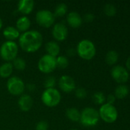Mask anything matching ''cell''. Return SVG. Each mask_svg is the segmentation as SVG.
<instances>
[{
    "label": "cell",
    "mask_w": 130,
    "mask_h": 130,
    "mask_svg": "<svg viewBox=\"0 0 130 130\" xmlns=\"http://www.w3.org/2000/svg\"><path fill=\"white\" fill-rule=\"evenodd\" d=\"M76 53H77V50H75L74 48H69L67 50V54L69 56H75Z\"/></svg>",
    "instance_id": "obj_33"
},
{
    "label": "cell",
    "mask_w": 130,
    "mask_h": 130,
    "mask_svg": "<svg viewBox=\"0 0 130 130\" xmlns=\"http://www.w3.org/2000/svg\"><path fill=\"white\" fill-rule=\"evenodd\" d=\"M45 50L48 55L57 57L60 53V46L55 41H49L45 44Z\"/></svg>",
    "instance_id": "obj_18"
},
{
    "label": "cell",
    "mask_w": 130,
    "mask_h": 130,
    "mask_svg": "<svg viewBox=\"0 0 130 130\" xmlns=\"http://www.w3.org/2000/svg\"><path fill=\"white\" fill-rule=\"evenodd\" d=\"M68 30L67 27L62 23H57L54 25L52 35L57 41H63L67 37Z\"/></svg>",
    "instance_id": "obj_12"
},
{
    "label": "cell",
    "mask_w": 130,
    "mask_h": 130,
    "mask_svg": "<svg viewBox=\"0 0 130 130\" xmlns=\"http://www.w3.org/2000/svg\"><path fill=\"white\" fill-rule=\"evenodd\" d=\"M92 99H93V101L96 104L103 105V104H104V103L106 101V96L104 95V94L103 92L97 91V92L93 94Z\"/></svg>",
    "instance_id": "obj_24"
},
{
    "label": "cell",
    "mask_w": 130,
    "mask_h": 130,
    "mask_svg": "<svg viewBox=\"0 0 130 130\" xmlns=\"http://www.w3.org/2000/svg\"><path fill=\"white\" fill-rule=\"evenodd\" d=\"M106 62L110 66L115 65L119 59V54L115 50H110L109 51L106 55Z\"/></svg>",
    "instance_id": "obj_22"
},
{
    "label": "cell",
    "mask_w": 130,
    "mask_h": 130,
    "mask_svg": "<svg viewBox=\"0 0 130 130\" xmlns=\"http://www.w3.org/2000/svg\"><path fill=\"white\" fill-rule=\"evenodd\" d=\"M56 63L57 67L60 69H66L69 65V61L65 56H58L56 57Z\"/></svg>",
    "instance_id": "obj_25"
},
{
    "label": "cell",
    "mask_w": 130,
    "mask_h": 130,
    "mask_svg": "<svg viewBox=\"0 0 130 130\" xmlns=\"http://www.w3.org/2000/svg\"><path fill=\"white\" fill-rule=\"evenodd\" d=\"M66 117L72 122H79L80 120V112L75 107H70L67 109Z\"/></svg>",
    "instance_id": "obj_21"
},
{
    "label": "cell",
    "mask_w": 130,
    "mask_h": 130,
    "mask_svg": "<svg viewBox=\"0 0 130 130\" xmlns=\"http://www.w3.org/2000/svg\"><path fill=\"white\" fill-rule=\"evenodd\" d=\"M19 108L24 111L28 112L31 110V108L33 106V100L31 97L28 94H22L18 101Z\"/></svg>",
    "instance_id": "obj_14"
},
{
    "label": "cell",
    "mask_w": 130,
    "mask_h": 130,
    "mask_svg": "<svg viewBox=\"0 0 130 130\" xmlns=\"http://www.w3.org/2000/svg\"><path fill=\"white\" fill-rule=\"evenodd\" d=\"M126 69H127L128 70H130V56L128 58V59L126 60Z\"/></svg>",
    "instance_id": "obj_35"
},
{
    "label": "cell",
    "mask_w": 130,
    "mask_h": 130,
    "mask_svg": "<svg viewBox=\"0 0 130 130\" xmlns=\"http://www.w3.org/2000/svg\"><path fill=\"white\" fill-rule=\"evenodd\" d=\"M100 120L99 112L93 107H86L80 113L81 124L86 127L96 126Z\"/></svg>",
    "instance_id": "obj_3"
},
{
    "label": "cell",
    "mask_w": 130,
    "mask_h": 130,
    "mask_svg": "<svg viewBox=\"0 0 130 130\" xmlns=\"http://www.w3.org/2000/svg\"><path fill=\"white\" fill-rule=\"evenodd\" d=\"M18 52V46L14 41L7 40L4 42L0 47V56L3 60L7 61V62L13 61L16 58Z\"/></svg>",
    "instance_id": "obj_4"
},
{
    "label": "cell",
    "mask_w": 130,
    "mask_h": 130,
    "mask_svg": "<svg viewBox=\"0 0 130 130\" xmlns=\"http://www.w3.org/2000/svg\"><path fill=\"white\" fill-rule=\"evenodd\" d=\"M35 19L37 23L43 27H51L55 21V16L54 13L47 9H42L37 12Z\"/></svg>",
    "instance_id": "obj_7"
},
{
    "label": "cell",
    "mask_w": 130,
    "mask_h": 130,
    "mask_svg": "<svg viewBox=\"0 0 130 130\" xmlns=\"http://www.w3.org/2000/svg\"><path fill=\"white\" fill-rule=\"evenodd\" d=\"M60 89L64 93H70L76 88V82L74 79L69 75H63L58 82Z\"/></svg>",
    "instance_id": "obj_11"
},
{
    "label": "cell",
    "mask_w": 130,
    "mask_h": 130,
    "mask_svg": "<svg viewBox=\"0 0 130 130\" xmlns=\"http://www.w3.org/2000/svg\"><path fill=\"white\" fill-rule=\"evenodd\" d=\"M34 7V2L33 0H21L18 4V10L21 14L26 15L30 14Z\"/></svg>",
    "instance_id": "obj_15"
},
{
    "label": "cell",
    "mask_w": 130,
    "mask_h": 130,
    "mask_svg": "<svg viewBox=\"0 0 130 130\" xmlns=\"http://www.w3.org/2000/svg\"><path fill=\"white\" fill-rule=\"evenodd\" d=\"M116 97L114 96V94H109L107 97H106V101H107V103L109 104H112L113 105L114 102L116 101Z\"/></svg>",
    "instance_id": "obj_31"
},
{
    "label": "cell",
    "mask_w": 130,
    "mask_h": 130,
    "mask_svg": "<svg viewBox=\"0 0 130 130\" xmlns=\"http://www.w3.org/2000/svg\"><path fill=\"white\" fill-rule=\"evenodd\" d=\"M38 69L43 73H51L54 72L57 68L56 58L48 54L44 55L38 61Z\"/></svg>",
    "instance_id": "obj_8"
},
{
    "label": "cell",
    "mask_w": 130,
    "mask_h": 130,
    "mask_svg": "<svg viewBox=\"0 0 130 130\" xmlns=\"http://www.w3.org/2000/svg\"><path fill=\"white\" fill-rule=\"evenodd\" d=\"M13 67H15L17 70L19 71H22L25 69L26 67V62L25 60L22 58H15L13 60V64H12Z\"/></svg>",
    "instance_id": "obj_27"
},
{
    "label": "cell",
    "mask_w": 130,
    "mask_h": 130,
    "mask_svg": "<svg viewBox=\"0 0 130 130\" xmlns=\"http://www.w3.org/2000/svg\"><path fill=\"white\" fill-rule=\"evenodd\" d=\"M31 27V21L26 16H22L19 18L16 21V29L19 32H26Z\"/></svg>",
    "instance_id": "obj_16"
},
{
    "label": "cell",
    "mask_w": 130,
    "mask_h": 130,
    "mask_svg": "<svg viewBox=\"0 0 130 130\" xmlns=\"http://www.w3.org/2000/svg\"><path fill=\"white\" fill-rule=\"evenodd\" d=\"M76 50L78 56L85 60H90L96 55L95 45L90 40H82L80 41Z\"/></svg>",
    "instance_id": "obj_2"
},
{
    "label": "cell",
    "mask_w": 130,
    "mask_h": 130,
    "mask_svg": "<svg viewBox=\"0 0 130 130\" xmlns=\"http://www.w3.org/2000/svg\"><path fill=\"white\" fill-rule=\"evenodd\" d=\"M67 5L65 3H60L58 4L55 9H54V15L56 17H62L64 15L66 14V13L67 12Z\"/></svg>",
    "instance_id": "obj_23"
},
{
    "label": "cell",
    "mask_w": 130,
    "mask_h": 130,
    "mask_svg": "<svg viewBox=\"0 0 130 130\" xmlns=\"http://www.w3.org/2000/svg\"><path fill=\"white\" fill-rule=\"evenodd\" d=\"M25 88L24 82L17 76L11 77L7 82V89L8 92L15 96L21 95Z\"/></svg>",
    "instance_id": "obj_9"
},
{
    "label": "cell",
    "mask_w": 130,
    "mask_h": 130,
    "mask_svg": "<svg viewBox=\"0 0 130 130\" xmlns=\"http://www.w3.org/2000/svg\"><path fill=\"white\" fill-rule=\"evenodd\" d=\"M129 88L125 85H118L114 91V96L117 99H124L129 94Z\"/></svg>",
    "instance_id": "obj_19"
},
{
    "label": "cell",
    "mask_w": 130,
    "mask_h": 130,
    "mask_svg": "<svg viewBox=\"0 0 130 130\" xmlns=\"http://www.w3.org/2000/svg\"><path fill=\"white\" fill-rule=\"evenodd\" d=\"M61 100V93L56 88L45 89L41 94L42 103L49 107H54L57 106Z\"/></svg>",
    "instance_id": "obj_5"
},
{
    "label": "cell",
    "mask_w": 130,
    "mask_h": 130,
    "mask_svg": "<svg viewBox=\"0 0 130 130\" xmlns=\"http://www.w3.org/2000/svg\"><path fill=\"white\" fill-rule=\"evenodd\" d=\"M13 72V66L11 62H5L0 66V77L3 78H8Z\"/></svg>",
    "instance_id": "obj_20"
},
{
    "label": "cell",
    "mask_w": 130,
    "mask_h": 130,
    "mask_svg": "<svg viewBox=\"0 0 130 130\" xmlns=\"http://www.w3.org/2000/svg\"><path fill=\"white\" fill-rule=\"evenodd\" d=\"M55 83H56L55 78L53 77V76H50V77H48L46 78V80L44 82V87H45L46 89L54 88V87L55 85Z\"/></svg>",
    "instance_id": "obj_28"
},
{
    "label": "cell",
    "mask_w": 130,
    "mask_h": 130,
    "mask_svg": "<svg viewBox=\"0 0 130 130\" xmlns=\"http://www.w3.org/2000/svg\"><path fill=\"white\" fill-rule=\"evenodd\" d=\"M111 76L117 83L124 84L128 82L129 74L125 67L122 66H115L111 69Z\"/></svg>",
    "instance_id": "obj_10"
},
{
    "label": "cell",
    "mask_w": 130,
    "mask_h": 130,
    "mask_svg": "<svg viewBox=\"0 0 130 130\" xmlns=\"http://www.w3.org/2000/svg\"><path fill=\"white\" fill-rule=\"evenodd\" d=\"M27 88L29 91H34L35 90V85L34 84H28Z\"/></svg>",
    "instance_id": "obj_34"
},
{
    "label": "cell",
    "mask_w": 130,
    "mask_h": 130,
    "mask_svg": "<svg viewBox=\"0 0 130 130\" xmlns=\"http://www.w3.org/2000/svg\"><path fill=\"white\" fill-rule=\"evenodd\" d=\"M75 95L78 99H84L87 95V90L84 88H79L75 90Z\"/></svg>",
    "instance_id": "obj_29"
},
{
    "label": "cell",
    "mask_w": 130,
    "mask_h": 130,
    "mask_svg": "<svg viewBox=\"0 0 130 130\" xmlns=\"http://www.w3.org/2000/svg\"><path fill=\"white\" fill-rule=\"evenodd\" d=\"M103 11H104L105 14L109 16V17H113V16L116 15V6L113 4H111V3L106 4L104 5Z\"/></svg>",
    "instance_id": "obj_26"
},
{
    "label": "cell",
    "mask_w": 130,
    "mask_h": 130,
    "mask_svg": "<svg viewBox=\"0 0 130 130\" xmlns=\"http://www.w3.org/2000/svg\"><path fill=\"white\" fill-rule=\"evenodd\" d=\"M43 43V37L37 30H28L19 37V46L27 53L38 51Z\"/></svg>",
    "instance_id": "obj_1"
},
{
    "label": "cell",
    "mask_w": 130,
    "mask_h": 130,
    "mask_svg": "<svg viewBox=\"0 0 130 130\" xmlns=\"http://www.w3.org/2000/svg\"><path fill=\"white\" fill-rule=\"evenodd\" d=\"M94 18H95V17L92 13H87L84 15L83 19L87 22H92L94 20Z\"/></svg>",
    "instance_id": "obj_32"
},
{
    "label": "cell",
    "mask_w": 130,
    "mask_h": 130,
    "mask_svg": "<svg viewBox=\"0 0 130 130\" xmlns=\"http://www.w3.org/2000/svg\"><path fill=\"white\" fill-rule=\"evenodd\" d=\"M67 24L74 28H77L81 26L83 22V18L77 11H71L67 16Z\"/></svg>",
    "instance_id": "obj_13"
},
{
    "label": "cell",
    "mask_w": 130,
    "mask_h": 130,
    "mask_svg": "<svg viewBox=\"0 0 130 130\" xmlns=\"http://www.w3.org/2000/svg\"><path fill=\"white\" fill-rule=\"evenodd\" d=\"M48 124L46 121L44 120L38 122L35 127V130H48Z\"/></svg>",
    "instance_id": "obj_30"
},
{
    "label": "cell",
    "mask_w": 130,
    "mask_h": 130,
    "mask_svg": "<svg viewBox=\"0 0 130 130\" xmlns=\"http://www.w3.org/2000/svg\"><path fill=\"white\" fill-rule=\"evenodd\" d=\"M2 20L0 18V29L2 28Z\"/></svg>",
    "instance_id": "obj_36"
},
{
    "label": "cell",
    "mask_w": 130,
    "mask_h": 130,
    "mask_svg": "<svg viewBox=\"0 0 130 130\" xmlns=\"http://www.w3.org/2000/svg\"><path fill=\"white\" fill-rule=\"evenodd\" d=\"M70 130H77V129H70Z\"/></svg>",
    "instance_id": "obj_37"
},
{
    "label": "cell",
    "mask_w": 130,
    "mask_h": 130,
    "mask_svg": "<svg viewBox=\"0 0 130 130\" xmlns=\"http://www.w3.org/2000/svg\"><path fill=\"white\" fill-rule=\"evenodd\" d=\"M3 36L8 41H13L14 40H15L20 37V32L16 29V27L9 26L4 29Z\"/></svg>",
    "instance_id": "obj_17"
},
{
    "label": "cell",
    "mask_w": 130,
    "mask_h": 130,
    "mask_svg": "<svg viewBox=\"0 0 130 130\" xmlns=\"http://www.w3.org/2000/svg\"><path fill=\"white\" fill-rule=\"evenodd\" d=\"M100 118L107 123H113L116 121L118 118V111L114 105L107 103L101 105L99 110Z\"/></svg>",
    "instance_id": "obj_6"
}]
</instances>
